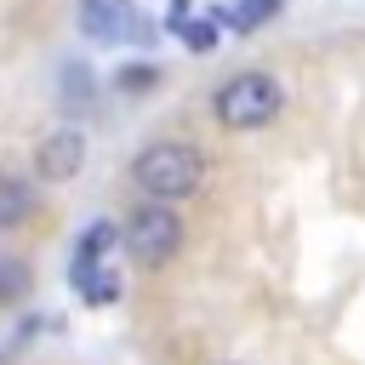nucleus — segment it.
<instances>
[{"mask_svg": "<svg viewBox=\"0 0 365 365\" xmlns=\"http://www.w3.org/2000/svg\"><path fill=\"white\" fill-rule=\"evenodd\" d=\"M120 240H125L131 262H143V268H165V262L177 257V245H182V222H177V211H171V205L143 200V205L125 217Z\"/></svg>", "mask_w": 365, "mask_h": 365, "instance_id": "obj_3", "label": "nucleus"}, {"mask_svg": "<svg viewBox=\"0 0 365 365\" xmlns=\"http://www.w3.org/2000/svg\"><path fill=\"white\" fill-rule=\"evenodd\" d=\"M279 103H285V91H279V80L262 74V68H240V74H228V80L217 86V120H222L228 131H257V125H268V120L279 114Z\"/></svg>", "mask_w": 365, "mask_h": 365, "instance_id": "obj_2", "label": "nucleus"}, {"mask_svg": "<svg viewBox=\"0 0 365 365\" xmlns=\"http://www.w3.org/2000/svg\"><path fill=\"white\" fill-rule=\"evenodd\" d=\"M359 6H365V0H359Z\"/></svg>", "mask_w": 365, "mask_h": 365, "instance_id": "obj_13", "label": "nucleus"}, {"mask_svg": "<svg viewBox=\"0 0 365 365\" xmlns=\"http://www.w3.org/2000/svg\"><path fill=\"white\" fill-rule=\"evenodd\" d=\"M29 211H34V194H29V182H17V177H0V228H17Z\"/></svg>", "mask_w": 365, "mask_h": 365, "instance_id": "obj_6", "label": "nucleus"}, {"mask_svg": "<svg viewBox=\"0 0 365 365\" xmlns=\"http://www.w3.org/2000/svg\"><path fill=\"white\" fill-rule=\"evenodd\" d=\"M120 86L125 91H143V86H154V68L143 63V68H120Z\"/></svg>", "mask_w": 365, "mask_h": 365, "instance_id": "obj_11", "label": "nucleus"}, {"mask_svg": "<svg viewBox=\"0 0 365 365\" xmlns=\"http://www.w3.org/2000/svg\"><path fill=\"white\" fill-rule=\"evenodd\" d=\"M268 11H279V0H240L234 11H217V17H222V29H257Z\"/></svg>", "mask_w": 365, "mask_h": 365, "instance_id": "obj_8", "label": "nucleus"}, {"mask_svg": "<svg viewBox=\"0 0 365 365\" xmlns=\"http://www.w3.org/2000/svg\"><path fill=\"white\" fill-rule=\"evenodd\" d=\"M29 285H34L29 268H23L17 257H6V262H0V308H11L17 297H29Z\"/></svg>", "mask_w": 365, "mask_h": 365, "instance_id": "obj_9", "label": "nucleus"}, {"mask_svg": "<svg viewBox=\"0 0 365 365\" xmlns=\"http://www.w3.org/2000/svg\"><path fill=\"white\" fill-rule=\"evenodd\" d=\"M222 365H240V359H222Z\"/></svg>", "mask_w": 365, "mask_h": 365, "instance_id": "obj_12", "label": "nucleus"}, {"mask_svg": "<svg viewBox=\"0 0 365 365\" xmlns=\"http://www.w3.org/2000/svg\"><path fill=\"white\" fill-rule=\"evenodd\" d=\"M177 34H182V46H188V51H200V57H205V51H217L222 17H217V11H205V17H188V23L177 29Z\"/></svg>", "mask_w": 365, "mask_h": 365, "instance_id": "obj_7", "label": "nucleus"}, {"mask_svg": "<svg viewBox=\"0 0 365 365\" xmlns=\"http://www.w3.org/2000/svg\"><path fill=\"white\" fill-rule=\"evenodd\" d=\"M188 17H200V0H171V11H165V29L177 34V29L188 23Z\"/></svg>", "mask_w": 365, "mask_h": 365, "instance_id": "obj_10", "label": "nucleus"}, {"mask_svg": "<svg viewBox=\"0 0 365 365\" xmlns=\"http://www.w3.org/2000/svg\"><path fill=\"white\" fill-rule=\"evenodd\" d=\"M80 160H86V137H80L74 125L51 131V137L34 148V171H40L46 182H68V177L80 171Z\"/></svg>", "mask_w": 365, "mask_h": 365, "instance_id": "obj_5", "label": "nucleus"}, {"mask_svg": "<svg viewBox=\"0 0 365 365\" xmlns=\"http://www.w3.org/2000/svg\"><path fill=\"white\" fill-rule=\"evenodd\" d=\"M74 23H80L86 40H103V46H114V40H137L143 46L148 40V17L131 0H80Z\"/></svg>", "mask_w": 365, "mask_h": 365, "instance_id": "obj_4", "label": "nucleus"}, {"mask_svg": "<svg viewBox=\"0 0 365 365\" xmlns=\"http://www.w3.org/2000/svg\"><path fill=\"white\" fill-rule=\"evenodd\" d=\"M131 182L148 194V200H160V205H177V200H188V194H200V182H205V154L194 148V143H148L137 160H131Z\"/></svg>", "mask_w": 365, "mask_h": 365, "instance_id": "obj_1", "label": "nucleus"}]
</instances>
